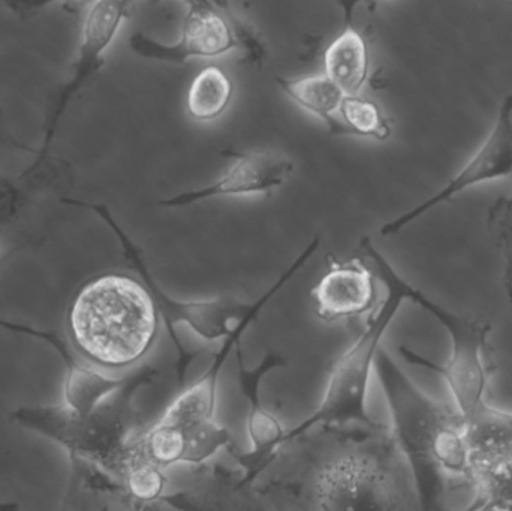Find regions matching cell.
Instances as JSON below:
<instances>
[{
	"label": "cell",
	"instance_id": "1",
	"mask_svg": "<svg viewBox=\"0 0 512 511\" xmlns=\"http://www.w3.org/2000/svg\"><path fill=\"white\" fill-rule=\"evenodd\" d=\"M239 462L243 511H421L393 431L373 420H306Z\"/></svg>",
	"mask_w": 512,
	"mask_h": 511
},
{
	"label": "cell",
	"instance_id": "2",
	"mask_svg": "<svg viewBox=\"0 0 512 511\" xmlns=\"http://www.w3.org/2000/svg\"><path fill=\"white\" fill-rule=\"evenodd\" d=\"M375 371L390 408L391 431L408 462L421 511H450L451 480L472 483L471 452L462 417L424 393L382 348Z\"/></svg>",
	"mask_w": 512,
	"mask_h": 511
},
{
	"label": "cell",
	"instance_id": "3",
	"mask_svg": "<svg viewBox=\"0 0 512 511\" xmlns=\"http://www.w3.org/2000/svg\"><path fill=\"white\" fill-rule=\"evenodd\" d=\"M161 324L146 285L125 273H104L81 285L66 315L72 347L101 374H126L143 365Z\"/></svg>",
	"mask_w": 512,
	"mask_h": 511
},
{
	"label": "cell",
	"instance_id": "4",
	"mask_svg": "<svg viewBox=\"0 0 512 511\" xmlns=\"http://www.w3.org/2000/svg\"><path fill=\"white\" fill-rule=\"evenodd\" d=\"M239 345L236 339H225L212 368L183 387L153 425L137 429L135 443L156 467L164 471L177 464L200 467L218 459L222 452L237 450L230 432L215 422V405L219 372Z\"/></svg>",
	"mask_w": 512,
	"mask_h": 511
},
{
	"label": "cell",
	"instance_id": "5",
	"mask_svg": "<svg viewBox=\"0 0 512 511\" xmlns=\"http://www.w3.org/2000/svg\"><path fill=\"white\" fill-rule=\"evenodd\" d=\"M361 254L367 267L385 287V299L378 311L367 321L366 330L345 354L331 366L327 390L321 405L309 422L352 423L370 422L366 413V395L370 374L375 368L376 356L381 350L382 338L405 300H409L414 285L409 284L390 261L379 252L369 237L360 242Z\"/></svg>",
	"mask_w": 512,
	"mask_h": 511
},
{
	"label": "cell",
	"instance_id": "6",
	"mask_svg": "<svg viewBox=\"0 0 512 511\" xmlns=\"http://www.w3.org/2000/svg\"><path fill=\"white\" fill-rule=\"evenodd\" d=\"M409 300L429 312L447 330L451 344L450 357L444 365H436L429 359L412 353L408 348H400V353L408 362L430 369L444 378L456 402L457 413L465 422L484 405L489 404L487 389L490 371L487 366V351L492 326L444 308L417 287L412 288Z\"/></svg>",
	"mask_w": 512,
	"mask_h": 511
},
{
	"label": "cell",
	"instance_id": "7",
	"mask_svg": "<svg viewBox=\"0 0 512 511\" xmlns=\"http://www.w3.org/2000/svg\"><path fill=\"white\" fill-rule=\"evenodd\" d=\"M99 213L110 222L111 227H113L117 236L122 240L123 248H125L129 261H131L135 270L140 273L143 284L146 285L147 290H149L153 300H155L156 306H158L159 314H161L162 321H164L165 327H167L168 333H170L171 341L174 342L177 351H179V356H183L186 351L183 350L182 344H180L179 338H177V324H188L204 341L216 342L219 339H224L225 341V339L231 338L234 335L237 326L242 321H245L251 315L259 314L262 308L301 270V263L294 261L285 270V273L280 275V279H277L255 303L240 302L239 299L231 296H219L210 300H194V302H180V300L171 299L159 287L158 282L150 275L149 267L144 263L140 251L135 248L131 239L123 233L122 228L114 222L110 213L105 209H99Z\"/></svg>",
	"mask_w": 512,
	"mask_h": 511
},
{
	"label": "cell",
	"instance_id": "8",
	"mask_svg": "<svg viewBox=\"0 0 512 511\" xmlns=\"http://www.w3.org/2000/svg\"><path fill=\"white\" fill-rule=\"evenodd\" d=\"M507 177H512V95L502 102L492 132L462 171L429 200L382 225L381 234L385 237L394 236L430 210L447 203L469 188Z\"/></svg>",
	"mask_w": 512,
	"mask_h": 511
},
{
	"label": "cell",
	"instance_id": "9",
	"mask_svg": "<svg viewBox=\"0 0 512 511\" xmlns=\"http://www.w3.org/2000/svg\"><path fill=\"white\" fill-rule=\"evenodd\" d=\"M186 6L182 35L176 44H161L143 33H134L132 51L158 62L185 63L194 57H221L239 47L230 18L221 8L210 2H188Z\"/></svg>",
	"mask_w": 512,
	"mask_h": 511
},
{
	"label": "cell",
	"instance_id": "10",
	"mask_svg": "<svg viewBox=\"0 0 512 511\" xmlns=\"http://www.w3.org/2000/svg\"><path fill=\"white\" fill-rule=\"evenodd\" d=\"M292 171L294 162L286 156L268 152L236 153V162L215 182L204 188L180 192L159 204L176 209L213 198L268 195L285 185Z\"/></svg>",
	"mask_w": 512,
	"mask_h": 511
},
{
	"label": "cell",
	"instance_id": "11",
	"mask_svg": "<svg viewBox=\"0 0 512 511\" xmlns=\"http://www.w3.org/2000/svg\"><path fill=\"white\" fill-rule=\"evenodd\" d=\"M376 279L364 264L333 266L313 288L315 312L325 323L355 320L373 311Z\"/></svg>",
	"mask_w": 512,
	"mask_h": 511
},
{
	"label": "cell",
	"instance_id": "12",
	"mask_svg": "<svg viewBox=\"0 0 512 511\" xmlns=\"http://www.w3.org/2000/svg\"><path fill=\"white\" fill-rule=\"evenodd\" d=\"M240 482L239 462L231 458L224 462L218 458L192 467L183 488L168 491L159 503L182 511H243Z\"/></svg>",
	"mask_w": 512,
	"mask_h": 511
},
{
	"label": "cell",
	"instance_id": "13",
	"mask_svg": "<svg viewBox=\"0 0 512 511\" xmlns=\"http://www.w3.org/2000/svg\"><path fill=\"white\" fill-rule=\"evenodd\" d=\"M465 437L471 452L472 471L512 458V413L484 405L465 420Z\"/></svg>",
	"mask_w": 512,
	"mask_h": 511
},
{
	"label": "cell",
	"instance_id": "14",
	"mask_svg": "<svg viewBox=\"0 0 512 511\" xmlns=\"http://www.w3.org/2000/svg\"><path fill=\"white\" fill-rule=\"evenodd\" d=\"M369 68L366 39L352 26L348 17V26L325 50L324 74L346 96H357L369 78Z\"/></svg>",
	"mask_w": 512,
	"mask_h": 511
},
{
	"label": "cell",
	"instance_id": "15",
	"mask_svg": "<svg viewBox=\"0 0 512 511\" xmlns=\"http://www.w3.org/2000/svg\"><path fill=\"white\" fill-rule=\"evenodd\" d=\"M277 86L307 113L319 117L334 135H349L340 120V105L345 93L325 74L307 77L276 78Z\"/></svg>",
	"mask_w": 512,
	"mask_h": 511
},
{
	"label": "cell",
	"instance_id": "16",
	"mask_svg": "<svg viewBox=\"0 0 512 511\" xmlns=\"http://www.w3.org/2000/svg\"><path fill=\"white\" fill-rule=\"evenodd\" d=\"M234 84L224 69L206 66L192 80L186 98V107L192 119L212 122L219 119L233 101Z\"/></svg>",
	"mask_w": 512,
	"mask_h": 511
},
{
	"label": "cell",
	"instance_id": "17",
	"mask_svg": "<svg viewBox=\"0 0 512 511\" xmlns=\"http://www.w3.org/2000/svg\"><path fill=\"white\" fill-rule=\"evenodd\" d=\"M475 497L463 511H512V458L472 471Z\"/></svg>",
	"mask_w": 512,
	"mask_h": 511
},
{
	"label": "cell",
	"instance_id": "18",
	"mask_svg": "<svg viewBox=\"0 0 512 511\" xmlns=\"http://www.w3.org/2000/svg\"><path fill=\"white\" fill-rule=\"evenodd\" d=\"M340 120L349 135L385 141L391 135V126L381 108L369 99L345 96L340 105Z\"/></svg>",
	"mask_w": 512,
	"mask_h": 511
},
{
	"label": "cell",
	"instance_id": "19",
	"mask_svg": "<svg viewBox=\"0 0 512 511\" xmlns=\"http://www.w3.org/2000/svg\"><path fill=\"white\" fill-rule=\"evenodd\" d=\"M487 227L504 258V285L512 302V191L498 198L487 212Z\"/></svg>",
	"mask_w": 512,
	"mask_h": 511
},
{
	"label": "cell",
	"instance_id": "20",
	"mask_svg": "<svg viewBox=\"0 0 512 511\" xmlns=\"http://www.w3.org/2000/svg\"><path fill=\"white\" fill-rule=\"evenodd\" d=\"M20 507L15 503H0V511H18Z\"/></svg>",
	"mask_w": 512,
	"mask_h": 511
}]
</instances>
